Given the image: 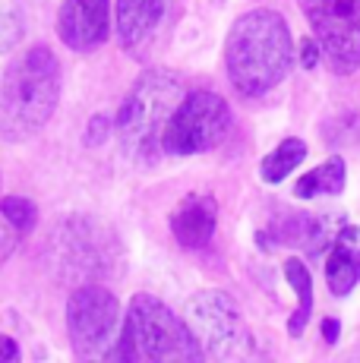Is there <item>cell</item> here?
<instances>
[{"instance_id": "11", "label": "cell", "mask_w": 360, "mask_h": 363, "mask_svg": "<svg viewBox=\"0 0 360 363\" xmlns=\"http://www.w3.org/2000/svg\"><path fill=\"white\" fill-rule=\"evenodd\" d=\"M171 0H117V35L127 51H136L164 19Z\"/></svg>"}, {"instance_id": "12", "label": "cell", "mask_w": 360, "mask_h": 363, "mask_svg": "<svg viewBox=\"0 0 360 363\" xmlns=\"http://www.w3.org/2000/svg\"><path fill=\"white\" fill-rule=\"evenodd\" d=\"M325 278H329V291L335 297H344L354 291L360 281V240L357 228H342L338 240L332 243V253L325 259Z\"/></svg>"}, {"instance_id": "18", "label": "cell", "mask_w": 360, "mask_h": 363, "mask_svg": "<svg viewBox=\"0 0 360 363\" xmlns=\"http://www.w3.org/2000/svg\"><path fill=\"white\" fill-rule=\"evenodd\" d=\"M300 64L307 69H313L316 64H320V45H316L313 38H303L300 41Z\"/></svg>"}, {"instance_id": "3", "label": "cell", "mask_w": 360, "mask_h": 363, "mask_svg": "<svg viewBox=\"0 0 360 363\" xmlns=\"http://www.w3.org/2000/svg\"><path fill=\"white\" fill-rule=\"evenodd\" d=\"M190 325L177 319L162 300L136 294L130 300L123 329L111 347L108 360H199Z\"/></svg>"}, {"instance_id": "2", "label": "cell", "mask_w": 360, "mask_h": 363, "mask_svg": "<svg viewBox=\"0 0 360 363\" xmlns=\"http://www.w3.org/2000/svg\"><path fill=\"white\" fill-rule=\"evenodd\" d=\"M60 99V67L47 48H29L0 82V130L6 139L32 136L51 121Z\"/></svg>"}, {"instance_id": "7", "label": "cell", "mask_w": 360, "mask_h": 363, "mask_svg": "<svg viewBox=\"0 0 360 363\" xmlns=\"http://www.w3.org/2000/svg\"><path fill=\"white\" fill-rule=\"evenodd\" d=\"M67 329L76 357H108L120 335V303L101 284H86L67 303Z\"/></svg>"}, {"instance_id": "17", "label": "cell", "mask_w": 360, "mask_h": 363, "mask_svg": "<svg viewBox=\"0 0 360 363\" xmlns=\"http://www.w3.org/2000/svg\"><path fill=\"white\" fill-rule=\"evenodd\" d=\"M0 212H4V218L10 221V225L16 228L19 234H29L32 228H35V221H38L35 202H29V199H23V196H6V199H0Z\"/></svg>"}, {"instance_id": "10", "label": "cell", "mask_w": 360, "mask_h": 363, "mask_svg": "<svg viewBox=\"0 0 360 363\" xmlns=\"http://www.w3.org/2000/svg\"><path fill=\"white\" fill-rule=\"evenodd\" d=\"M218 221V206L212 196L193 193V196L180 199L174 215H171V231H174L177 243L186 250H203L215 234Z\"/></svg>"}, {"instance_id": "14", "label": "cell", "mask_w": 360, "mask_h": 363, "mask_svg": "<svg viewBox=\"0 0 360 363\" xmlns=\"http://www.w3.org/2000/svg\"><path fill=\"white\" fill-rule=\"evenodd\" d=\"M285 275H288V284L294 288V294H297V313L288 319V332L297 338V335L307 329L310 313H313V278H310L307 265H303L300 259H288L285 262Z\"/></svg>"}, {"instance_id": "16", "label": "cell", "mask_w": 360, "mask_h": 363, "mask_svg": "<svg viewBox=\"0 0 360 363\" xmlns=\"http://www.w3.org/2000/svg\"><path fill=\"white\" fill-rule=\"evenodd\" d=\"M342 228H344L342 215H320V218H310L300 247L307 250L310 256H322L325 250L338 240V231H342Z\"/></svg>"}, {"instance_id": "8", "label": "cell", "mask_w": 360, "mask_h": 363, "mask_svg": "<svg viewBox=\"0 0 360 363\" xmlns=\"http://www.w3.org/2000/svg\"><path fill=\"white\" fill-rule=\"evenodd\" d=\"M307 23L320 38L335 73L360 67V0H300Z\"/></svg>"}, {"instance_id": "9", "label": "cell", "mask_w": 360, "mask_h": 363, "mask_svg": "<svg viewBox=\"0 0 360 363\" xmlns=\"http://www.w3.org/2000/svg\"><path fill=\"white\" fill-rule=\"evenodd\" d=\"M60 41L73 51H92L111 32L108 0H64L57 16Z\"/></svg>"}, {"instance_id": "20", "label": "cell", "mask_w": 360, "mask_h": 363, "mask_svg": "<svg viewBox=\"0 0 360 363\" xmlns=\"http://www.w3.org/2000/svg\"><path fill=\"white\" fill-rule=\"evenodd\" d=\"M19 357V347L13 338H6V335H0V363H10Z\"/></svg>"}, {"instance_id": "4", "label": "cell", "mask_w": 360, "mask_h": 363, "mask_svg": "<svg viewBox=\"0 0 360 363\" xmlns=\"http://www.w3.org/2000/svg\"><path fill=\"white\" fill-rule=\"evenodd\" d=\"M180 99H184V82L168 69H149L136 79L133 92L127 95L120 114H117L123 152L133 162H155L158 158L162 133Z\"/></svg>"}, {"instance_id": "1", "label": "cell", "mask_w": 360, "mask_h": 363, "mask_svg": "<svg viewBox=\"0 0 360 363\" xmlns=\"http://www.w3.org/2000/svg\"><path fill=\"white\" fill-rule=\"evenodd\" d=\"M227 76L244 95H262L285 79L291 67L288 23L272 10H253L234 23L225 48Z\"/></svg>"}, {"instance_id": "21", "label": "cell", "mask_w": 360, "mask_h": 363, "mask_svg": "<svg viewBox=\"0 0 360 363\" xmlns=\"http://www.w3.org/2000/svg\"><path fill=\"white\" fill-rule=\"evenodd\" d=\"M338 332H342V329H338L335 319H325V323H322V335H325V341H329V345H335V341H338Z\"/></svg>"}, {"instance_id": "13", "label": "cell", "mask_w": 360, "mask_h": 363, "mask_svg": "<svg viewBox=\"0 0 360 363\" xmlns=\"http://www.w3.org/2000/svg\"><path fill=\"white\" fill-rule=\"evenodd\" d=\"M344 190V162L342 158H329L325 164H320L316 171L303 174L294 184V196L297 199H313V196H335Z\"/></svg>"}, {"instance_id": "5", "label": "cell", "mask_w": 360, "mask_h": 363, "mask_svg": "<svg viewBox=\"0 0 360 363\" xmlns=\"http://www.w3.org/2000/svg\"><path fill=\"white\" fill-rule=\"evenodd\" d=\"M199 351L215 360H247L253 354V335L240 316L237 303L221 291H199L184 313Z\"/></svg>"}, {"instance_id": "15", "label": "cell", "mask_w": 360, "mask_h": 363, "mask_svg": "<svg viewBox=\"0 0 360 363\" xmlns=\"http://www.w3.org/2000/svg\"><path fill=\"white\" fill-rule=\"evenodd\" d=\"M303 158H307V145H303L300 139H285L279 149L269 152V155L262 158L259 174H262L266 184H281V180H285L288 174L303 162Z\"/></svg>"}, {"instance_id": "6", "label": "cell", "mask_w": 360, "mask_h": 363, "mask_svg": "<svg viewBox=\"0 0 360 363\" xmlns=\"http://www.w3.org/2000/svg\"><path fill=\"white\" fill-rule=\"evenodd\" d=\"M231 130V108L215 92L184 95L162 133V152L168 155H196L215 149Z\"/></svg>"}, {"instance_id": "19", "label": "cell", "mask_w": 360, "mask_h": 363, "mask_svg": "<svg viewBox=\"0 0 360 363\" xmlns=\"http://www.w3.org/2000/svg\"><path fill=\"white\" fill-rule=\"evenodd\" d=\"M105 136H108V121H105V117H95V121H92V127H89L86 143H89V145H95V143H105Z\"/></svg>"}]
</instances>
